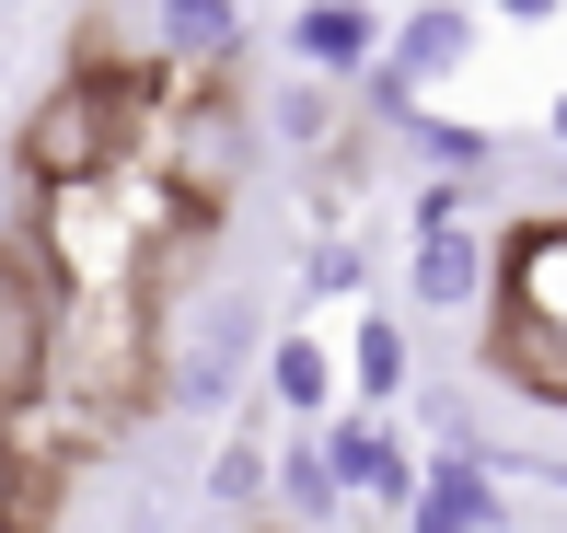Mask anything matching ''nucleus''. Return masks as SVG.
<instances>
[{"instance_id": "nucleus-1", "label": "nucleus", "mask_w": 567, "mask_h": 533, "mask_svg": "<svg viewBox=\"0 0 567 533\" xmlns=\"http://www.w3.org/2000/svg\"><path fill=\"white\" fill-rule=\"evenodd\" d=\"M255 360H267V314H255V290H197V301H151V394L174 406V418H220L231 394L255 383Z\"/></svg>"}, {"instance_id": "nucleus-2", "label": "nucleus", "mask_w": 567, "mask_h": 533, "mask_svg": "<svg viewBox=\"0 0 567 533\" xmlns=\"http://www.w3.org/2000/svg\"><path fill=\"white\" fill-rule=\"evenodd\" d=\"M324 452H337L348 499H382V511H405V499H417V475H429L417 429H405L394 406H337V418H324Z\"/></svg>"}, {"instance_id": "nucleus-3", "label": "nucleus", "mask_w": 567, "mask_h": 533, "mask_svg": "<svg viewBox=\"0 0 567 533\" xmlns=\"http://www.w3.org/2000/svg\"><path fill=\"white\" fill-rule=\"evenodd\" d=\"M405 533H509V499H498V452L486 441H441L417 475V499L394 511Z\"/></svg>"}, {"instance_id": "nucleus-4", "label": "nucleus", "mask_w": 567, "mask_h": 533, "mask_svg": "<svg viewBox=\"0 0 567 533\" xmlns=\"http://www.w3.org/2000/svg\"><path fill=\"white\" fill-rule=\"evenodd\" d=\"M382 59H394L417 93H441V82H463V70L486 59V12L475 0H405V12L382 23Z\"/></svg>"}, {"instance_id": "nucleus-5", "label": "nucleus", "mask_w": 567, "mask_h": 533, "mask_svg": "<svg viewBox=\"0 0 567 533\" xmlns=\"http://www.w3.org/2000/svg\"><path fill=\"white\" fill-rule=\"evenodd\" d=\"M405 301H417V314H475V301H498V244H486L475 221L417 233V256H405Z\"/></svg>"}, {"instance_id": "nucleus-6", "label": "nucleus", "mask_w": 567, "mask_h": 533, "mask_svg": "<svg viewBox=\"0 0 567 533\" xmlns=\"http://www.w3.org/2000/svg\"><path fill=\"white\" fill-rule=\"evenodd\" d=\"M382 0H290V59L324 70V82H359V70L382 59Z\"/></svg>"}, {"instance_id": "nucleus-7", "label": "nucleus", "mask_w": 567, "mask_h": 533, "mask_svg": "<svg viewBox=\"0 0 567 533\" xmlns=\"http://www.w3.org/2000/svg\"><path fill=\"white\" fill-rule=\"evenodd\" d=\"M255 383H267V406H278V418L324 429V418H337V394H348V348H324L313 325H290V337H267Z\"/></svg>"}, {"instance_id": "nucleus-8", "label": "nucleus", "mask_w": 567, "mask_h": 533, "mask_svg": "<svg viewBox=\"0 0 567 533\" xmlns=\"http://www.w3.org/2000/svg\"><path fill=\"white\" fill-rule=\"evenodd\" d=\"M486 383H509L522 406H556L567 418V337L545 314H522V301H498V325H486Z\"/></svg>"}, {"instance_id": "nucleus-9", "label": "nucleus", "mask_w": 567, "mask_h": 533, "mask_svg": "<svg viewBox=\"0 0 567 533\" xmlns=\"http://www.w3.org/2000/svg\"><path fill=\"white\" fill-rule=\"evenodd\" d=\"M267 511L290 522V533H337V522H348V475H337V452H324V429H301V418H290V441H278V488H267Z\"/></svg>"}, {"instance_id": "nucleus-10", "label": "nucleus", "mask_w": 567, "mask_h": 533, "mask_svg": "<svg viewBox=\"0 0 567 533\" xmlns=\"http://www.w3.org/2000/svg\"><path fill=\"white\" fill-rule=\"evenodd\" d=\"M498 301H522V314H545L567 337V221H522L498 256Z\"/></svg>"}, {"instance_id": "nucleus-11", "label": "nucleus", "mask_w": 567, "mask_h": 533, "mask_svg": "<svg viewBox=\"0 0 567 533\" xmlns=\"http://www.w3.org/2000/svg\"><path fill=\"white\" fill-rule=\"evenodd\" d=\"M348 394L359 406H405V394H417V337H405V314L371 301V314L348 325Z\"/></svg>"}, {"instance_id": "nucleus-12", "label": "nucleus", "mask_w": 567, "mask_h": 533, "mask_svg": "<svg viewBox=\"0 0 567 533\" xmlns=\"http://www.w3.org/2000/svg\"><path fill=\"white\" fill-rule=\"evenodd\" d=\"M348 116H359V105H348V82H324V70H301V59H290V82L267 93V140H278V151H301V163H313V151H337Z\"/></svg>"}, {"instance_id": "nucleus-13", "label": "nucleus", "mask_w": 567, "mask_h": 533, "mask_svg": "<svg viewBox=\"0 0 567 533\" xmlns=\"http://www.w3.org/2000/svg\"><path fill=\"white\" fill-rule=\"evenodd\" d=\"M151 35L174 70H231L244 59V0H151Z\"/></svg>"}, {"instance_id": "nucleus-14", "label": "nucleus", "mask_w": 567, "mask_h": 533, "mask_svg": "<svg viewBox=\"0 0 567 533\" xmlns=\"http://www.w3.org/2000/svg\"><path fill=\"white\" fill-rule=\"evenodd\" d=\"M278 488V441L267 429H220V452L197 464V511H267Z\"/></svg>"}, {"instance_id": "nucleus-15", "label": "nucleus", "mask_w": 567, "mask_h": 533, "mask_svg": "<svg viewBox=\"0 0 567 533\" xmlns=\"http://www.w3.org/2000/svg\"><path fill=\"white\" fill-rule=\"evenodd\" d=\"M382 140H405L429 174H498V129H486V116H429V105H405Z\"/></svg>"}, {"instance_id": "nucleus-16", "label": "nucleus", "mask_w": 567, "mask_h": 533, "mask_svg": "<svg viewBox=\"0 0 567 533\" xmlns=\"http://www.w3.org/2000/svg\"><path fill=\"white\" fill-rule=\"evenodd\" d=\"M348 290H371V256L348 233H313L301 244V301H348Z\"/></svg>"}, {"instance_id": "nucleus-17", "label": "nucleus", "mask_w": 567, "mask_h": 533, "mask_svg": "<svg viewBox=\"0 0 567 533\" xmlns=\"http://www.w3.org/2000/svg\"><path fill=\"white\" fill-rule=\"evenodd\" d=\"M441 221H475V174H429L417 186V233H441Z\"/></svg>"}, {"instance_id": "nucleus-18", "label": "nucleus", "mask_w": 567, "mask_h": 533, "mask_svg": "<svg viewBox=\"0 0 567 533\" xmlns=\"http://www.w3.org/2000/svg\"><path fill=\"white\" fill-rule=\"evenodd\" d=\"M417 429L429 441H475V406H463L452 383H417Z\"/></svg>"}, {"instance_id": "nucleus-19", "label": "nucleus", "mask_w": 567, "mask_h": 533, "mask_svg": "<svg viewBox=\"0 0 567 533\" xmlns=\"http://www.w3.org/2000/svg\"><path fill=\"white\" fill-rule=\"evenodd\" d=\"M486 12H498V23H556L567 0H486Z\"/></svg>"}, {"instance_id": "nucleus-20", "label": "nucleus", "mask_w": 567, "mask_h": 533, "mask_svg": "<svg viewBox=\"0 0 567 533\" xmlns=\"http://www.w3.org/2000/svg\"><path fill=\"white\" fill-rule=\"evenodd\" d=\"M545 140H556V151H567V82H556V93H545Z\"/></svg>"}]
</instances>
